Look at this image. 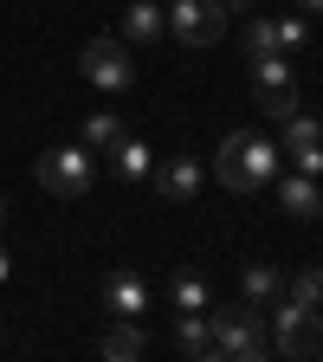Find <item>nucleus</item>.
<instances>
[{
    "label": "nucleus",
    "mask_w": 323,
    "mask_h": 362,
    "mask_svg": "<svg viewBox=\"0 0 323 362\" xmlns=\"http://www.w3.org/2000/svg\"><path fill=\"white\" fill-rule=\"evenodd\" d=\"M278 136H285V149H298V143H323V123H317L310 110H291V117L278 123Z\"/></svg>",
    "instance_id": "nucleus-18"
},
{
    "label": "nucleus",
    "mask_w": 323,
    "mask_h": 362,
    "mask_svg": "<svg viewBox=\"0 0 323 362\" xmlns=\"http://www.w3.org/2000/svg\"><path fill=\"white\" fill-rule=\"evenodd\" d=\"M259 110H265L271 123H285L291 110H304V104H298V84H291V90H259Z\"/></svg>",
    "instance_id": "nucleus-19"
},
{
    "label": "nucleus",
    "mask_w": 323,
    "mask_h": 362,
    "mask_svg": "<svg viewBox=\"0 0 323 362\" xmlns=\"http://www.w3.org/2000/svg\"><path fill=\"white\" fill-rule=\"evenodd\" d=\"M304 7H310V13H317V7H323V0H304Z\"/></svg>",
    "instance_id": "nucleus-27"
},
{
    "label": "nucleus",
    "mask_w": 323,
    "mask_h": 362,
    "mask_svg": "<svg viewBox=\"0 0 323 362\" xmlns=\"http://www.w3.org/2000/svg\"><path fill=\"white\" fill-rule=\"evenodd\" d=\"M278 207L285 214H298V220H317L323 214V188H317V175H278Z\"/></svg>",
    "instance_id": "nucleus-9"
},
{
    "label": "nucleus",
    "mask_w": 323,
    "mask_h": 362,
    "mask_svg": "<svg viewBox=\"0 0 323 362\" xmlns=\"http://www.w3.org/2000/svg\"><path fill=\"white\" fill-rule=\"evenodd\" d=\"M213 175H220L233 194L271 188V181H278V149H271V136H246V129H233V136L220 143V156H213Z\"/></svg>",
    "instance_id": "nucleus-1"
},
{
    "label": "nucleus",
    "mask_w": 323,
    "mask_h": 362,
    "mask_svg": "<svg viewBox=\"0 0 323 362\" xmlns=\"http://www.w3.org/2000/svg\"><path fill=\"white\" fill-rule=\"evenodd\" d=\"M155 188H162V201H194V194H201V162H194V156L155 162Z\"/></svg>",
    "instance_id": "nucleus-10"
},
{
    "label": "nucleus",
    "mask_w": 323,
    "mask_h": 362,
    "mask_svg": "<svg viewBox=\"0 0 323 362\" xmlns=\"http://www.w3.org/2000/svg\"><path fill=\"white\" fill-rule=\"evenodd\" d=\"M110 168H117L123 181H143V175H155V156H149V143H136V136H123V143L110 149Z\"/></svg>",
    "instance_id": "nucleus-15"
},
{
    "label": "nucleus",
    "mask_w": 323,
    "mask_h": 362,
    "mask_svg": "<svg viewBox=\"0 0 323 362\" xmlns=\"http://www.w3.org/2000/svg\"><path fill=\"white\" fill-rule=\"evenodd\" d=\"M0 220H7V194H0Z\"/></svg>",
    "instance_id": "nucleus-26"
},
{
    "label": "nucleus",
    "mask_w": 323,
    "mask_h": 362,
    "mask_svg": "<svg viewBox=\"0 0 323 362\" xmlns=\"http://www.w3.org/2000/svg\"><path fill=\"white\" fill-rule=\"evenodd\" d=\"M104 304H110V317L143 324V317H149V285L136 279V272H110V279H104Z\"/></svg>",
    "instance_id": "nucleus-7"
},
{
    "label": "nucleus",
    "mask_w": 323,
    "mask_h": 362,
    "mask_svg": "<svg viewBox=\"0 0 323 362\" xmlns=\"http://www.w3.org/2000/svg\"><path fill=\"white\" fill-rule=\"evenodd\" d=\"M246 52H278V33H271V20H246Z\"/></svg>",
    "instance_id": "nucleus-22"
},
{
    "label": "nucleus",
    "mask_w": 323,
    "mask_h": 362,
    "mask_svg": "<svg viewBox=\"0 0 323 362\" xmlns=\"http://www.w3.org/2000/svg\"><path fill=\"white\" fill-rule=\"evenodd\" d=\"M285 291H291V298H304V304H323V272H298Z\"/></svg>",
    "instance_id": "nucleus-23"
},
{
    "label": "nucleus",
    "mask_w": 323,
    "mask_h": 362,
    "mask_svg": "<svg viewBox=\"0 0 323 362\" xmlns=\"http://www.w3.org/2000/svg\"><path fill=\"white\" fill-rule=\"evenodd\" d=\"M162 13H168V39L175 45H220V33H226L220 0H162Z\"/></svg>",
    "instance_id": "nucleus-5"
},
{
    "label": "nucleus",
    "mask_w": 323,
    "mask_h": 362,
    "mask_svg": "<svg viewBox=\"0 0 323 362\" xmlns=\"http://www.w3.org/2000/svg\"><path fill=\"white\" fill-rule=\"evenodd\" d=\"M90 149L84 143H65V149H45L39 162H33V175H39V188L45 194H59V201H78L84 188H90Z\"/></svg>",
    "instance_id": "nucleus-3"
},
{
    "label": "nucleus",
    "mask_w": 323,
    "mask_h": 362,
    "mask_svg": "<svg viewBox=\"0 0 323 362\" xmlns=\"http://www.w3.org/2000/svg\"><path fill=\"white\" fill-rule=\"evenodd\" d=\"M110 362H136V356H143L149 349V337H143V324H129V317H117V324L104 330V343H98Z\"/></svg>",
    "instance_id": "nucleus-12"
},
{
    "label": "nucleus",
    "mask_w": 323,
    "mask_h": 362,
    "mask_svg": "<svg viewBox=\"0 0 323 362\" xmlns=\"http://www.w3.org/2000/svg\"><path fill=\"white\" fill-rule=\"evenodd\" d=\"M310 324H317V304H304V298L285 291V304L271 310V349H278V356H304L310 349Z\"/></svg>",
    "instance_id": "nucleus-6"
},
{
    "label": "nucleus",
    "mask_w": 323,
    "mask_h": 362,
    "mask_svg": "<svg viewBox=\"0 0 323 362\" xmlns=\"http://www.w3.org/2000/svg\"><path fill=\"white\" fill-rule=\"evenodd\" d=\"M13 279V259H7V246H0V285H7Z\"/></svg>",
    "instance_id": "nucleus-25"
},
{
    "label": "nucleus",
    "mask_w": 323,
    "mask_h": 362,
    "mask_svg": "<svg viewBox=\"0 0 323 362\" xmlns=\"http://www.w3.org/2000/svg\"><path fill=\"white\" fill-rule=\"evenodd\" d=\"M78 71H84V84H98V90H110V98H123V90L136 84V52H129L123 39H90L84 59H78Z\"/></svg>",
    "instance_id": "nucleus-4"
},
{
    "label": "nucleus",
    "mask_w": 323,
    "mask_h": 362,
    "mask_svg": "<svg viewBox=\"0 0 323 362\" xmlns=\"http://www.w3.org/2000/svg\"><path fill=\"white\" fill-rule=\"evenodd\" d=\"M162 39H168L162 0H129L123 7V45H162Z\"/></svg>",
    "instance_id": "nucleus-8"
},
{
    "label": "nucleus",
    "mask_w": 323,
    "mask_h": 362,
    "mask_svg": "<svg viewBox=\"0 0 323 362\" xmlns=\"http://www.w3.org/2000/svg\"><path fill=\"white\" fill-rule=\"evenodd\" d=\"M317 317H323V304H317Z\"/></svg>",
    "instance_id": "nucleus-28"
},
{
    "label": "nucleus",
    "mask_w": 323,
    "mask_h": 362,
    "mask_svg": "<svg viewBox=\"0 0 323 362\" xmlns=\"http://www.w3.org/2000/svg\"><path fill=\"white\" fill-rule=\"evenodd\" d=\"M271 33H278V52H298V45L310 39V26H304L298 13H285V20H271Z\"/></svg>",
    "instance_id": "nucleus-20"
},
{
    "label": "nucleus",
    "mask_w": 323,
    "mask_h": 362,
    "mask_svg": "<svg viewBox=\"0 0 323 362\" xmlns=\"http://www.w3.org/2000/svg\"><path fill=\"white\" fill-rule=\"evenodd\" d=\"M278 291H285V272H278V265H265V259L240 265V298H246V304H259V310H265Z\"/></svg>",
    "instance_id": "nucleus-11"
},
{
    "label": "nucleus",
    "mask_w": 323,
    "mask_h": 362,
    "mask_svg": "<svg viewBox=\"0 0 323 362\" xmlns=\"http://www.w3.org/2000/svg\"><path fill=\"white\" fill-rule=\"evenodd\" d=\"M252 90H291V59L285 52H252Z\"/></svg>",
    "instance_id": "nucleus-17"
},
{
    "label": "nucleus",
    "mask_w": 323,
    "mask_h": 362,
    "mask_svg": "<svg viewBox=\"0 0 323 362\" xmlns=\"http://www.w3.org/2000/svg\"><path fill=\"white\" fill-rule=\"evenodd\" d=\"M123 136H129V129H123L117 110H90V117H84V149H90V156H110Z\"/></svg>",
    "instance_id": "nucleus-13"
},
{
    "label": "nucleus",
    "mask_w": 323,
    "mask_h": 362,
    "mask_svg": "<svg viewBox=\"0 0 323 362\" xmlns=\"http://www.w3.org/2000/svg\"><path fill=\"white\" fill-rule=\"evenodd\" d=\"M175 343L188 356H213V330H207V310H175Z\"/></svg>",
    "instance_id": "nucleus-14"
},
{
    "label": "nucleus",
    "mask_w": 323,
    "mask_h": 362,
    "mask_svg": "<svg viewBox=\"0 0 323 362\" xmlns=\"http://www.w3.org/2000/svg\"><path fill=\"white\" fill-rule=\"evenodd\" d=\"M207 330H213V356H233V362H259L271 343H265V310L259 304H207Z\"/></svg>",
    "instance_id": "nucleus-2"
},
{
    "label": "nucleus",
    "mask_w": 323,
    "mask_h": 362,
    "mask_svg": "<svg viewBox=\"0 0 323 362\" xmlns=\"http://www.w3.org/2000/svg\"><path fill=\"white\" fill-rule=\"evenodd\" d=\"M285 156H291L298 175H323V143H298V149H285Z\"/></svg>",
    "instance_id": "nucleus-21"
},
{
    "label": "nucleus",
    "mask_w": 323,
    "mask_h": 362,
    "mask_svg": "<svg viewBox=\"0 0 323 362\" xmlns=\"http://www.w3.org/2000/svg\"><path fill=\"white\" fill-rule=\"evenodd\" d=\"M168 304L175 310H207V279H201L194 265H181L175 279H168Z\"/></svg>",
    "instance_id": "nucleus-16"
},
{
    "label": "nucleus",
    "mask_w": 323,
    "mask_h": 362,
    "mask_svg": "<svg viewBox=\"0 0 323 362\" xmlns=\"http://www.w3.org/2000/svg\"><path fill=\"white\" fill-rule=\"evenodd\" d=\"M220 7H226V13H252L259 0H220Z\"/></svg>",
    "instance_id": "nucleus-24"
}]
</instances>
